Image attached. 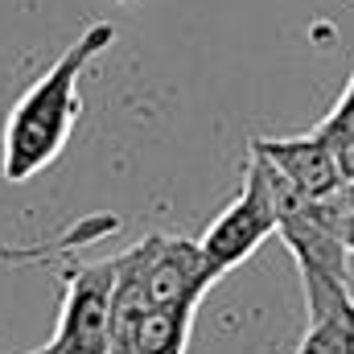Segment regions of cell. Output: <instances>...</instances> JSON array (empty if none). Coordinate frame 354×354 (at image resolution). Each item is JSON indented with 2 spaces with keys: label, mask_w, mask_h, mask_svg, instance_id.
Instances as JSON below:
<instances>
[{
  "label": "cell",
  "mask_w": 354,
  "mask_h": 354,
  "mask_svg": "<svg viewBox=\"0 0 354 354\" xmlns=\"http://www.w3.org/2000/svg\"><path fill=\"white\" fill-rule=\"evenodd\" d=\"M342 239H346V252L354 256V218L351 223H342Z\"/></svg>",
  "instance_id": "8fae6325"
},
{
  "label": "cell",
  "mask_w": 354,
  "mask_h": 354,
  "mask_svg": "<svg viewBox=\"0 0 354 354\" xmlns=\"http://www.w3.org/2000/svg\"><path fill=\"white\" fill-rule=\"evenodd\" d=\"M276 235V206H272V194H268V181H264V165L260 157L252 153L248 165H243V185L235 194V202L206 227V235L198 239L202 256L210 272L223 280L227 272L252 260V252Z\"/></svg>",
  "instance_id": "3957f363"
},
{
  "label": "cell",
  "mask_w": 354,
  "mask_h": 354,
  "mask_svg": "<svg viewBox=\"0 0 354 354\" xmlns=\"http://www.w3.org/2000/svg\"><path fill=\"white\" fill-rule=\"evenodd\" d=\"M305 288L309 326L297 354H354V297L351 280L322 276V272H297Z\"/></svg>",
  "instance_id": "277c9868"
},
{
  "label": "cell",
  "mask_w": 354,
  "mask_h": 354,
  "mask_svg": "<svg viewBox=\"0 0 354 354\" xmlns=\"http://www.w3.org/2000/svg\"><path fill=\"white\" fill-rule=\"evenodd\" d=\"M111 41H115L111 21L87 25L54 58V66L12 103V111L4 120V136H0V177L4 181L21 185L62 157V149L71 145V132L83 115L79 79L87 75V66L103 50H111Z\"/></svg>",
  "instance_id": "6da1fadb"
},
{
  "label": "cell",
  "mask_w": 354,
  "mask_h": 354,
  "mask_svg": "<svg viewBox=\"0 0 354 354\" xmlns=\"http://www.w3.org/2000/svg\"><path fill=\"white\" fill-rule=\"evenodd\" d=\"M194 313V305H149L136 326V354H185Z\"/></svg>",
  "instance_id": "52a82bcc"
},
{
  "label": "cell",
  "mask_w": 354,
  "mask_h": 354,
  "mask_svg": "<svg viewBox=\"0 0 354 354\" xmlns=\"http://www.w3.org/2000/svg\"><path fill=\"white\" fill-rule=\"evenodd\" d=\"M115 4H140V0H115Z\"/></svg>",
  "instance_id": "7c38bea8"
},
{
  "label": "cell",
  "mask_w": 354,
  "mask_h": 354,
  "mask_svg": "<svg viewBox=\"0 0 354 354\" xmlns=\"http://www.w3.org/2000/svg\"><path fill=\"white\" fill-rule=\"evenodd\" d=\"M330 149H334V161H338V177H342V185H354V136L334 140Z\"/></svg>",
  "instance_id": "9c48e42d"
},
{
  "label": "cell",
  "mask_w": 354,
  "mask_h": 354,
  "mask_svg": "<svg viewBox=\"0 0 354 354\" xmlns=\"http://www.w3.org/2000/svg\"><path fill=\"white\" fill-rule=\"evenodd\" d=\"M115 256L62 268V309L54 338L29 354H107Z\"/></svg>",
  "instance_id": "7a4b0ae2"
},
{
  "label": "cell",
  "mask_w": 354,
  "mask_h": 354,
  "mask_svg": "<svg viewBox=\"0 0 354 354\" xmlns=\"http://www.w3.org/2000/svg\"><path fill=\"white\" fill-rule=\"evenodd\" d=\"M326 145H334V140H346V136H354V71H351V83H346V91L338 95V103H334V111L313 128Z\"/></svg>",
  "instance_id": "ba28073f"
},
{
  "label": "cell",
  "mask_w": 354,
  "mask_h": 354,
  "mask_svg": "<svg viewBox=\"0 0 354 354\" xmlns=\"http://www.w3.org/2000/svg\"><path fill=\"white\" fill-rule=\"evenodd\" d=\"M326 206L334 210V218H338V223H351V218H354V185H342L338 194H330V198H326Z\"/></svg>",
  "instance_id": "30bf717a"
},
{
  "label": "cell",
  "mask_w": 354,
  "mask_h": 354,
  "mask_svg": "<svg viewBox=\"0 0 354 354\" xmlns=\"http://www.w3.org/2000/svg\"><path fill=\"white\" fill-rule=\"evenodd\" d=\"M218 276L210 272L202 248L185 235H157L149 260V305H202L206 288Z\"/></svg>",
  "instance_id": "8992f818"
},
{
  "label": "cell",
  "mask_w": 354,
  "mask_h": 354,
  "mask_svg": "<svg viewBox=\"0 0 354 354\" xmlns=\"http://www.w3.org/2000/svg\"><path fill=\"white\" fill-rule=\"evenodd\" d=\"M252 153H260L268 165L284 181H292L305 198L322 202V198H330V194L342 189L334 149L317 132H305V136H256Z\"/></svg>",
  "instance_id": "5b68a950"
}]
</instances>
